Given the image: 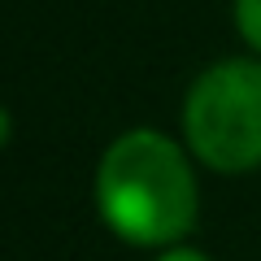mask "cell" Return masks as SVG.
<instances>
[{"instance_id": "6da1fadb", "label": "cell", "mask_w": 261, "mask_h": 261, "mask_svg": "<svg viewBox=\"0 0 261 261\" xmlns=\"http://www.w3.org/2000/svg\"><path fill=\"white\" fill-rule=\"evenodd\" d=\"M105 222L130 244H170L196 218V183L183 152L157 130H130L96 174Z\"/></svg>"}, {"instance_id": "7a4b0ae2", "label": "cell", "mask_w": 261, "mask_h": 261, "mask_svg": "<svg viewBox=\"0 0 261 261\" xmlns=\"http://www.w3.org/2000/svg\"><path fill=\"white\" fill-rule=\"evenodd\" d=\"M187 140L214 170L261 161V65L222 61L196 79L187 96Z\"/></svg>"}, {"instance_id": "3957f363", "label": "cell", "mask_w": 261, "mask_h": 261, "mask_svg": "<svg viewBox=\"0 0 261 261\" xmlns=\"http://www.w3.org/2000/svg\"><path fill=\"white\" fill-rule=\"evenodd\" d=\"M235 22H240L244 39L261 48V0H235Z\"/></svg>"}, {"instance_id": "277c9868", "label": "cell", "mask_w": 261, "mask_h": 261, "mask_svg": "<svg viewBox=\"0 0 261 261\" xmlns=\"http://www.w3.org/2000/svg\"><path fill=\"white\" fill-rule=\"evenodd\" d=\"M161 261H209V257H200L196 248H174V252H166Z\"/></svg>"}]
</instances>
